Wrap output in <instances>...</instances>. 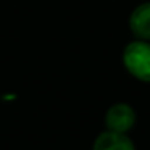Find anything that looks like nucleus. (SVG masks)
Instances as JSON below:
<instances>
[{
	"instance_id": "nucleus-3",
	"label": "nucleus",
	"mask_w": 150,
	"mask_h": 150,
	"mask_svg": "<svg viewBox=\"0 0 150 150\" xmlns=\"http://www.w3.org/2000/svg\"><path fill=\"white\" fill-rule=\"evenodd\" d=\"M129 28L140 40H150V2L134 8L129 18Z\"/></svg>"
},
{
	"instance_id": "nucleus-1",
	"label": "nucleus",
	"mask_w": 150,
	"mask_h": 150,
	"mask_svg": "<svg viewBox=\"0 0 150 150\" xmlns=\"http://www.w3.org/2000/svg\"><path fill=\"white\" fill-rule=\"evenodd\" d=\"M126 69L140 81L150 82V44L147 40H134L123 52Z\"/></svg>"
},
{
	"instance_id": "nucleus-4",
	"label": "nucleus",
	"mask_w": 150,
	"mask_h": 150,
	"mask_svg": "<svg viewBox=\"0 0 150 150\" xmlns=\"http://www.w3.org/2000/svg\"><path fill=\"white\" fill-rule=\"evenodd\" d=\"M94 150H136L134 144L124 132L107 131L102 132L94 142Z\"/></svg>"
},
{
	"instance_id": "nucleus-2",
	"label": "nucleus",
	"mask_w": 150,
	"mask_h": 150,
	"mask_svg": "<svg viewBox=\"0 0 150 150\" xmlns=\"http://www.w3.org/2000/svg\"><path fill=\"white\" fill-rule=\"evenodd\" d=\"M136 123V113L127 103H116L108 108L105 115V124L108 131L126 134Z\"/></svg>"
}]
</instances>
